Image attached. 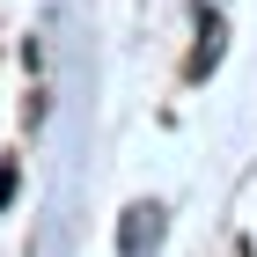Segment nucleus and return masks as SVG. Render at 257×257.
Segmentation results:
<instances>
[{
	"instance_id": "1",
	"label": "nucleus",
	"mask_w": 257,
	"mask_h": 257,
	"mask_svg": "<svg viewBox=\"0 0 257 257\" xmlns=\"http://www.w3.org/2000/svg\"><path fill=\"white\" fill-rule=\"evenodd\" d=\"M147 235H162V213L155 206H133L125 213V257H147Z\"/></svg>"
},
{
	"instance_id": "2",
	"label": "nucleus",
	"mask_w": 257,
	"mask_h": 257,
	"mask_svg": "<svg viewBox=\"0 0 257 257\" xmlns=\"http://www.w3.org/2000/svg\"><path fill=\"white\" fill-rule=\"evenodd\" d=\"M8 198H15V169L0 162V206H8Z\"/></svg>"
}]
</instances>
